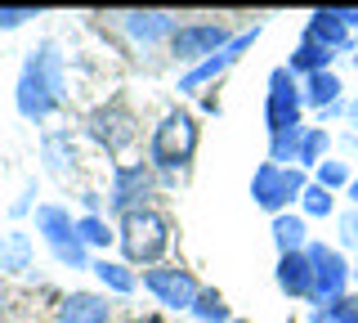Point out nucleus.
Returning a JSON list of instances; mask_svg holds the SVG:
<instances>
[{
    "instance_id": "72a5a7b5",
    "label": "nucleus",
    "mask_w": 358,
    "mask_h": 323,
    "mask_svg": "<svg viewBox=\"0 0 358 323\" xmlns=\"http://www.w3.org/2000/svg\"><path fill=\"white\" fill-rule=\"evenodd\" d=\"M336 18H341L350 32H358V9H350V5H336Z\"/></svg>"
},
{
    "instance_id": "a211bd4d",
    "label": "nucleus",
    "mask_w": 358,
    "mask_h": 323,
    "mask_svg": "<svg viewBox=\"0 0 358 323\" xmlns=\"http://www.w3.org/2000/svg\"><path fill=\"white\" fill-rule=\"evenodd\" d=\"M31 256H36L31 233H22V229L0 233V274H27L31 270Z\"/></svg>"
},
{
    "instance_id": "58836bf2",
    "label": "nucleus",
    "mask_w": 358,
    "mask_h": 323,
    "mask_svg": "<svg viewBox=\"0 0 358 323\" xmlns=\"http://www.w3.org/2000/svg\"><path fill=\"white\" fill-rule=\"evenodd\" d=\"M354 274H358V270H354Z\"/></svg>"
},
{
    "instance_id": "c756f323",
    "label": "nucleus",
    "mask_w": 358,
    "mask_h": 323,
    "mask_svg": "<svg viewBox=\"0 0 358 323\" xmlns=\"http://www.w3.org/2000/svg\"><path fill=\"white\" fill-rule=\"evenodd\" d=\"M350 180H354V175H350V166H345V162H322L318 171H313V184H322L327 193H336V188H350Z\"/></svg>"
},
{
    "instance_id": "4be33fe9",
    "label": "nucleus",
    "mask_w": 358,
    "mask_h": 323,
    "mask_svg": "<svg viewBox=\"0 0 358 323\" xmlns=\"http://www.w3.org/2000/svg\"><path fill=\"white\" fill-rule=\"evenodd\" d=\"M300 90H305V108H331V104H341V76L336 72H318V76H305V81H300Z\"/></svg>"
},
{
    "instance_id": "c9c22d12",
    "label": "nucleus",
    "mask_w": 358,
    "mask_h": 323,
    "mask_svg": "<svg viewBox=\"0 0 358 323\" xmlns=\"http://www.w3.org/2000/svg\"><path fill=\"white\" fill-rule=\"evenodd\" d=\"M345 193H350V202L358 207V175H354V180H350V188H345Z\"/></svg>"
},
{
    "instance_id": "f8f14e48",
    "label": "nucleus",
    "mask_w": 358,
    "mask_h": 323,
    "mask_svg": "<svg viewBox=\"0 0 358 323\" xmlns=\"http://www.w3.org/2000/svg\"><path fill=\"white\" fill-rule=\"evenodd\" d=\"M117 27L126 32L134 46L152 50V46H162V41H171L179 23L166 14V9H130V14H117Z\"/></svg>"
},
{
    "instance_id": "cd10ccee",
    "label": "nucleus",
    "mask_w": 358,
    "mask_h": 323,
    "mask_svg": "<svg viewBox=\"0 0 358 323\" xmlns=\"http://www.w3.org/2000/svg\"><path fill=\"white\" fill-rule=\"evenodd\" d=\"M300 211H305V216H313V220H327V216H336V193H327L322 184L309 180V188L300 193Z\"/></svg>"
},
{
    "instance_id": "f03ea898",
    "label": "nucleus",
    "mask_w": 358,
    "mask_h": 323,
    "mask_svg": "<svg viewBox=\"0 0 358 323\" xmlns=\"http://www.w3.org/2000/svg\"><path fill=\"white\" fill-rule=\"evenodd\" d=\"M175 233H171V220H166V211L157 207H139L130 211V216L117 220V247L126 256V265H143V270H152V265H162V256L171 252Z\"/></svg>"
},
{
    "instance_id": "e433bc0d",
    "label": "nucleus",
    "mask_w": 358,
    "mask_h": 323,
    "mask_svg": "<svg viewBox=\"0 0 358 323\" xmlns=\"http://www.w3.org/2000/svg\"><path fill=\"white\" fill-rule=\"evenodd\" d=\"M130 323H166L162 315H139V319H130Z\"/></svg>"
},
{
    "instance_id": "20e7f679",
    "label": "nucleus",
    "mask_w": 358,
    "mask_h": 323,
    "mask_svg": "<svg viewBox=\"0 0 358 323\" xmlns=\"http://www.w3.org/2000/svg\"><path fill=\"white\" fill-rule=\"evenodd\" d=\"M309 188V175L300 166H273V162H260L251 175V198L255 207L268 211V216H282L291 202H300V193Z\"/></svg>"
},
{
    "instance_id": "aec40b11",
    "label": "nucleus",
    "mask_w": 358,
    "mask_h": 323,
    "mask_svg": "<svg viewBox=\"0 0 358 323\" xmlns=\"http://www.w3.org/2000/svg\"><path fill=\"white\" fill-rule=\"evenodd\" d=\"M90 274H94L99 283L108 287V292H117V296H130L134 287H139V274H134L126 261H108V256H94V265H90Z\"/></svg>"
},
{
    "instance_id": "dca6fc26",
    "label": "nucleus",
    "mask_w": 358,
    "mask_h": 323,
    "mask_svg": "<svg viewBox=\"0 0 358 323\" xmlns=\"http://www.w3.org/2000/svg\"><path fill=\"white\" fill-rule=\"evenodd\" d=\"M36 233H41V242L45 247H63L67 238H76V220H72V211H67L63 202H41L36 207Z\"/></svg>"
},
{
    "instance_id": "6e6552de",
    "label": "nucleus",
    "mask_w": 358,
    "mask_h": 323,
    "mask_svg": "<svg viewBox=\"0 0 358 323\" xmlns=\"http://www.w3.org/2000/svg\"><path fill=\"white\" fill-rule=\"evenodd\" d=\"M300 117H305V90H300V76L282 68L268 72V95H264V126L268 135H278V130L287 126H300Z\"/></svg>"
},
{
    "instance_id": "0eeeda50",
    "label": "nucleus",
    "mask_w": 358,
    "mask_h": 323,
    "mask_svg": "<svg viewBox=\"0 0 358 323\" xmlns=\"http://www.w3.org/2000/svg\"><path fill=\"white\" fill-rule=\"evenodd\" d=\"M305 256H309V270H313V292H309L313 305H331V301L350 296L354 270H350V261H345L341 252L327 247V242H318V238H309Z\"/></svg>"
},
{
    "instance_id": "39448f33",
    "label": "nucleus",
    "mask_w": 358,
    "mask_h": 323,
    "mask_svg": "<svg viewBox=\"0 0 358 323\" xmlns=\"http://www.w3.org/2000/svg\"><path fill=\"white\" fill-rule=\"evenodd\" d=\"M85 135L108 153V158H121L134 139H139V117L130 113V104L121 99H108V104L90 108L85 113Z\"/></svg>"
},
{
    "instance_id": "4c0bfd02",
    "label": "nucleus",
    "mask_w": 358,
    "mask_h": 323,
    "mask_svg": "<svg viewBox=\"0 0 358 323\" xmlns=\"http://www.w3.org/2000/svg\"><path fill=\"white\" fill-rule=\"evenodd\" d=\"M229 323H246V319H229Z\"/></svg>"
},
{
    "instance_id": "9b49d317",
    "label": "nucleus",
    "mask_w": 358,
    "mask_h": 323,
    "mask_svg": "<svg viewBox=\"0 0 358 323\" xmlns=\"http://www.w3.org/2000/svg\"><path fill=\"white\" fill-rule=\"evenodd\" d=\"M260 32H264L260 23H251V27H246V32H238V36H233V41H229V46H224V50H215V54H210L206 63H197V68H188L184 76H179V95H197L201 85L220 81V76L229 72L233 63H238L242 54H246V50L255 46V41H260Z\"/></svg>"
},
{
    "instance_id": "7ed1b4c3",
    "label": "nucleus",
    "mask_w": 358,
    "mask_h": 323,
    "mask_svg": "<svg viewBox=\"0 0 358 323\" xmlns=\"http://www.w3.org/2000/svg\"><path fill=\"white\" fill-rule=\"evenodd\" d=\"M197 144H201L197 117L188 113V108H171V113H166V117L152 126L148 166H152V171H162V175H175V171H184V166L193 162Z\"/></svg>"
},
{
    "instance_id": "423d86ee",
    "label": "nucleus",
    "mask_w": 358,
    "mask_h": 323,
    "mask_svg": "<svg viewBox=\"0 0 358 323\" xmlns=\"http://www.w3.org/2000/svg\"><path fill=\"white\" fill-rule=\"evenodd\" d=\"M139 283H143V292H148L157 305L175 310V315H188V310L197 305V296H201V283L193 278V270H184V265H166V261L152 265V270H143Z\"/></svg>"
},
{
    "instance_id": "4468645a",
    "label": "nucleus",
    "mask_w": 358,
    "mask_h": 323,
    "mask_svg": "<svg viewBox=\"0 0 358 323\" xmlns=\"http://www.w3.org/2000/svg\"><path fill=\"white\" fill-rule=\"evenodd\" d=\"M59 323H112V301L99 292H67L59 301Z\"/></svg>"
},
{
    "instance_id": "7c9ffc66",
    "label": "nucleus",
    "mask_w": 358,
    "mask_h": 323,
    "mask_svg": "<svg viewBox=\"0 0 358 323\" xmlns=\"http://www.w3.org/2000/svg\"><path fill=\"white\" fill-rule=\"evenodd\" d=\"M36 9L31 5H0V32H18L22 23H31Z\"/></svg>"
},
{
    "instance_id": "bb28decb",
    "label": "nucleus",
    "mask_w": 358,
    "mask_h": 323,
    "mask_svg": "<svg viewBox=\"0 0 358 323\" xmlns=\"http://www.w3.org/2000/svg\"><path fill=\"white\" fill-rule=\"evenodd\" d=\"M309 323H358V296H341L331 305H313Z\"/></svg>"
},
{
    "instance_id": "473e14b6",
    "label": "nucleus",
    "mask_w": 358,
    "mask_h": 323,
    "mask_svg": "<svg viewBox=\"0 0 358 323\" xmlns=\"http://www.w3.org/2000/svg\"><path fill=\"white\" fill-rule=\"evenodd\" d=\"M31 198H36V180H27V188H22V198H18V202L9 207V211H14V216H27V211H31Z\"/></svg>"
},
{
    "instance_id": "393cba45",
    "label": "nucleus",
    "mask_w": 358,
    "mask_h": 323,
    "mask_svg": "<svg viewBox=\"0 0 358 323\" xmlns=\"http://www.w3.org/2000/svg\"><path fill=\"white\" fill-rule=\"evenodd\" d=\"M197 323H229L233 319V310H229V301H224L215 287H201V296H197V305L188 310Z\"/></svg>"
},
{
    "instance_id": "2f4dec72",
    "label": "nucleus",
    "mask_w": 358,
    "mask_h": 323,
    "mask_svg": "<svg viewBox=\"0 0 358 323\" xmlns=\"http://www.w3.org/2000/svg\"><path fill=\"white\" fill-rule=\"evenodd\" d=\"M336 233H341L345 247H358V207H350V211L336 216Z\"/></svg>"
},
{
    "instance_id": "1a4fd4ad",
    "label": "nucleus",
    "mask_w": 358,
    "mask_h": 323,
    "mask_svg": "<svg viewBox=\"0 0 358 323\" xmlns=\"http://www.w3.org/2000/svg\"><path fill=\"white\" fill-rule=\"evenodd\" d=\"M152 188H157V171L148 162H117L112 166L108 207L117 211V216H130V211H139V207H152L148 202Z\"/></svg>"
},
{
    "instance_id": "5701e85b",
    "label": "nucleus",
    "mask_w": 358,
    "mask_h": 323,
    "mask_svg": "<svg viewBox=\"0 0 358 323\" xmlns=\"http://www.w3.org/2000/svg\"><path fill=\"white\" fill-rule=\"evenodd\" d=\"M300 139H305V121H300V126L278 130V135H268V162H273V166H296Z\"/></svg>"
},
{
    "instance_id": "f257e3e1",
    "label": "nucleus",
    "mask_w": 358,
    "mask_h": 323,
    "mask_svg": "<svg viewBox=\"0 0 358 323\" xmlns=\"http://www.w3.org/2000/svg\"><path fill=\"white\" fill-rule=\"evenodd\" d=\"M63 104H67V68H63V54H59L54 41H41V46L22 59V68H18L14 108H18L22 121L41 126V121H50Z\"/></svg>"
},
{
    "instance_id": "b1692460",
    "label": "nucleus",
    "mask_w": 358,
    "mask_h": 323,
    "mask_svg": "<svg viewBox=\"0 0 358 323\" xmlns=\"http://www.w3.org/2000/svg\"><path fill=\"white\" fill-rule=\"evenodd\" d=\"M327 149H331V135H327V130H322V126H305L296 166H300V171H318V166L327 162Z\"/></svg>"
},
{
    "instance_id": "f3484780",
    "label": "nucleus",
    "mask_w": 358,
    "mask_h": 323,
    "mask_svg": "<svg viewBox=\"0 0 358 323\" xmlns=\"http://www.w3.org/2000/svg\"><path fill=\"white\" fill-rule=\"evenodd\" d=\"M41 162H45L50 175H72L76 171V139H72V130H45Z\"/></svg>"
},
{
    "instance_id": "a878e982",
    "label": "nucleus",
    "mask_w": 358,
    "mask_h": 323,
    "mask_svg": "<svg viewBox=\"0 0 358 323\" xmlns=\"http://www.w3.org/2000/svg\"><path fill=\"white\" fill-rule=\"evenodd\" d=\"M76 238H81L85 247L94 252V247H108V242H117V229L108 225V216H81V220H76Z\"/></svg>"
},
{
    "instance_id": "ddd939ff",
    "label": "nucleus",
    "mask_w": 358,
    "mask_h": 323,
    "mask_svg": "<svg viewBox=\"0 0 358 323\" xmlns=\"http://www.w3.org/2000/svg\"><path fill=\"white\" fill-rule=\"evenodd\" d=\"M305 41H313V46H322V50H331V54L354 50V32L336 18V9H313L309 23H305Z\"/></svg>"
},
{
    "instance_id": "9d476101",
    "label": "nucleus",
    "mask_w": 358,
    "mask_h": 323,
    "mask_svg": "<svg viewBox=\"0 0 358 323\" xmlns=\"http://www.w3.org/2000/svg\"><path fill=\"white\" fill-rule=\"evenodd\" d=\"M233 36H238V32H229L224 23H179L175 36L166 41V46H171V59H175V63L197 68V63H206L215 50L229 46Z\"/></svg>"
},
{
    "instance_id": "412c9836",
    "label": "nucleus",
    "mask_w": 358,
    "mask_h": 323,
    "mask_svg": "<svg viewBox=\"0 0 358 323\" xmlns=\"http://www.w3.org/2000/svg\"><path fill=\"white\" fill-rule=\"evenodd\" d=\"M268 233H273V247H278V256H287V252H305V247H309L305 216H291V211H282V216H273V225H268Z\"/></svg>"
},
{
    "instance_id": "c85d7f7f",
    "label": "nucleus",
    "mask_w": 358,
    "mask_h": 323,
    "mask_svg": "<svg viewBox=\"0 0 358 323\" xmlns=\"http://www.w3.org/2000/svg\"><path fill=\"white\" fill-rule=\"evenodd\" d=\"M50 256L63 265V270H90V265H94V256H90V247H85L81 238H67L63 247H54Z\"/></svg>"
},
{
    "instance_id": "2eb2a0df",
    "label": "nucleus",
    "mask_w": 358,
    "mask_h": 323,
    "mask_svg": "<svg viewBox=\"0 0 358 323\" xmlns=\"http://www.w3.org/2000/svg\"><path fill=\"white\" fill-rule=\"evenodd\" d=\"M278 287H282L287 296H296V301H309L313 292V270H309V256L305 252H287V256H278Z\"/></svg>"
},
{
    "instance_id": "6ab92c4d",
    "label": "nucleus",
    "mask_w": 358,
    "mask_h": 323,
    "mask_svg": "<svg viewBox=\"0 0 358 323\" xmlns=\"http://www.w3.org/2000/svg\"><path fill=\"white\" fill-rule=\"evenodd\" d=\"M331 63H336V54L313 46V41H300V46L287 54V72L300 76V81H305V76H318V72H331Z\"/></svg>"
},
{
    "instance_id": "f704fd0d",
    "label": "nucleus",
    "mask_w": 358,
    "mask_h": 323,
    "mask_svg": "<svg viewBox=\"0 0 358 323\" xmlns=\"http://www.w3.org/2000/svg\"><path fill=\"white\" fill-rule=\"evenodd\" d=\"M345 113H350V121H354V135H358V99H354L350 108H345Z\"/></svg>"
}]
</instances>
